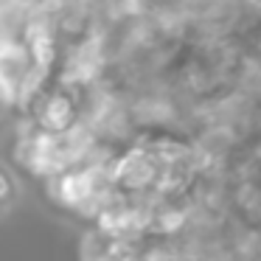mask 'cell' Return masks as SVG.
Returning <instances> with one entry per match:
<instances>
[{
  "label": "cell",
  "mask_w": 261,
  "mask_h": 261,
  "mask_svg": "<svg viewBox=\"0 0 261 261\" xmlns=\"http://www.w3.org/2000/svg\"><path fill=\"white\" fill-rule=\"evenodd\" d=\"M17 107V98H14V93L9 90L6 85H3V82H0V124H3V121L9 118V115H12V110Z\"/></svg>",
  "instance_id": "1"
},
{
  "label": "cell",
  "mask_w": 261,
  "mask_h": 261,
  "mask_svg": "<svg viewBox=\"0 0 261 261\" xmlns=\"http://www.w3.org/2000/svg\"><path fill=\"white\" fill-rule=\"evenodd\" d=\"M12 202V180L6 171H0V211H6Z\"/></svg>",
  "instance_id": "2"
}]
</instances>
